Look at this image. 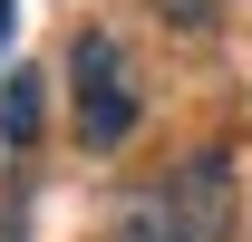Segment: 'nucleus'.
Segmentation results:
<instances>
[{
  "mask_svg": "<svg viewBox=\"0 0 252 242\" xmlns=\"http://www.w3.org/2000/svg\"><path fill=\"white\" fill-rule=\"evenodd\" d=\"M68 117H78V146L88 155H117L136 136V68L107 30H88L68 49Z\"/></svg>",
  "mask_w": 252,
  "mask_h": 242,
  "instance_id": "obj_1",
  "label": "nucleus"
},
{
  "mask_svg": "<svg viewBox=\"0 0 252 242\" xmlns=\"http://www.w3.org/2000/svg\"><path fill=\"white\" fill-rule=\"evenodd\" d=\"M156 194H165V213L185 223V242H223V223H233V165H223V155H185Z\"/></svg>",
  "mask_w": 252,
  "mask_h": 242,
  "instance_id": "obj_2",
  "label": "nucleus"
},
{
  "mask_svg": "<svg viewBox=\"0 0 252 242\" xmlns=\"http://www.w3.org/2000/svg\"><path fill=\"white\" fill-rule=\"evenodd\" d=\"M39 126H49V78L39 68H10L0 78V136L10 146H39Z\"/></svg>",
  "mask_w": 252,
  "mask_h": 242,
  "instance_id": "obj_3",
  "label": "nucleus"
},
{
  "mask_svg": "<svg viewBox=\"0 0 252 242\" xmlns=\"http://www.w3.org/2000/svg\"><path fill=\"white\" fill-rule=\"evenodd\" d=\"M117 242H185V223L165 213V194H136V204L117 213Z\"/></svg>",
  "mask_w": 252,
  "mask_h": 242,
  "instance_id": "obj_4",
  "label": "nucleus"
},
{
  "mask_svg": "<svg viewBox=\"0 0 252 242\" xmlns=\"http://www.w3.org/2000/svg\"><path fill=\"white\" fill-rule=\"evenodd\" d=\"M156 20H175V30H214L223 0H156Z\"/></svg>",
  "mask_w": 252,
  "mask_h": 242,
  "instance_id": "obj_5",
  "label": "nucleus"
},
{
  "mask_svg": "<svg viewBox=\"0 0 252 242\" xmlns=\"http://www.w3.org/2000/svg\"><path fill=\"white\" fill-rule=\"evenodd\" d=\"M0 39H10V0H0Z\"/></svg>",
  "mask_w": 252,
  "mask_h": 242,
  "instance_id": "obj_6",
  "label": "nucleus"
}]
</instances>
